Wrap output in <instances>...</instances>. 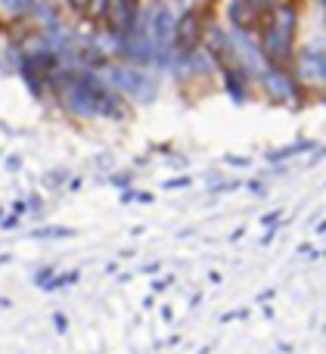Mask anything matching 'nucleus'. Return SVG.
<instances>
[{"label":"nucleus","instance_id":"1","mask_svg":"<svg viewBox=\"0 0 326 354\" xmlns=\"http://www.w3.org/2000/svg\"><path fill=\"white\" fill-rule=\"evenodd\" d=\"M296 22H298V16H296V6L292 3H280L277 10H271L265 16V22H261V28H258V47H261V53H265L267 66L286 68L289 59H296V56H292Z\"/></svg>","mask_w":326,"mask_h":354},{"label":"nucleus","instance_id":"2","mask_svg":"<svg viewBox=\"0 0 326 354\" xmlns=\"http://www.w3.org/2000/svg\"><path fill=\"white\" fill-rule=\"evenodd\" d=\"M109 81L115 91L128 93V97L140 100V103H149V100L155 97V81L149 78V75H143L137 66H112Z\"/></svg>","mask_w":326,"mask_h":354},{"label":"nucleus","instance_id":"3","mask_svg":"<svg viewBox=\"0 0 326 354\" xmlns=\"http://www.w3.org/2000/svg\"><path fill=\"white\" fill-rule=\"evenodd\" d=\"M81 75V84H84L87 97H90L93 109H97V115L103 118H124V103L118 100V91L109 84H103V81L97 78L93 72H78Z\"/></svg>","mask_w":326,"mask_h":354},{"label":"nucleus","instance_id":"4","mask_svg":"<svg viewBox=\"0 0 326 354\" xmlns=\"http://www.w3.org/2000/svg\"><path fill=\"white\" fill-rule=\"evenodd\" d=\"M258 81H261V91L267 93L271 103H280V106H298L302 103V100H298V81L292 78L286 68L267 66L265 72L258 75Z\"/></svg>","mask_w":326,"mask_h":354},{"label":"nucleus","instance_id":"5","mask_svg":"<svg viewBox=\"0 0 326 354\" xmlns=\"http://www.w3.org/2000/svg\"><path fill=\"white\" fill-rule=\"evenodd\" d=\"M118 53L124 59H131L134 66H146L155 59V44H153V31H149V16H143V22L137 25L131 35H122V50Z\"/></svg>","mask_w":326,"mask_h":354},{"label":"nucleus","instance_id":"6","mask_svg":"<svg viewBox=\"0 0 326 354\" xmlns=\"http://www.w3.org/2000/svg\"><path fill=\"white\" fill-rule=\"evenodd\" d=\"M109 25L118 35H131L137 28V19H140V0H109Z\"/></svg>","mask_w":326,"mask_h":354},{"label":"nucleus","instance_id":"7","mask_svg":"<svg viewBox=\"0 0 326 354\" xmlns=\"http://www.w3.org/2000/svg\"><path fill=\"white\" fill-rule=\"evenodd\" d=\"M227 16L230 22H233V31H252V28H261V22H265V12L255 6V0H230L227 3Z\"/></svg>","mask_w":326,"mask_h":354},{"label":"nucleus","instance_id":"8","mask_svg":"<svg viewBox=\"0 0 326 354\" xmlns=\"http://www.w3.org/2000/svg\"><path fill=\"white\" fill-rule=\"evenodd\" d=\"M199 35H202V28H199V16L196 12H184V16L178 19V31H174V44H178V50L193 53V50L199 47Z\"/></svg>","mask_w":326,"mask_h":354},{"label":"nucleus","instance_id":"9","mask_svg":"<svg viewBox=\"0 0 326 354\" xmlns=\"http://www.w3.org/2000/svg\"><path fill=\"white\" fill-rule=\"evenodd\" d=\"M221 72H224V81H227L230 100H233V103H242V100H246V75H249V68L227 66V68H221Z\"/></svg>","mask_w":326,"mask_h":354},{"label":"nucleus","instance_id":"10","mask_svg":"<svg viewBox=\"0 0 326 354\" xmlns=\"http://www.w3.org/2000/svg\"><path fill=\"white\" fill-rule=\"evenodd\" d=\"M31 3L35 0H3V10H6V16H12V12H25Z\"/></svg>","mask_w":326,"mask_h":354},{"label":"nucleus","instance_id":"11","mask_svg":"<svg viewBox=\"0 0 326 354\" xmlns=\"http://www.w3.org/2000/svg\"><path fill=\"white\" fill-rule=\"evenodd\" d=\"M72 3V10H78V12H93L90 6H97V0H68Z\"/></svg>","mask_w":326,"mask_h":354},{"label":"nucleus","instance_id":"12","mask_svg":"<svg viewBox=\"0 0 326 354\" xmlns=\"http://www.w3.org/2000/svg\"><path fill=\"white\" fill-rule=\"evenodd\" d=\"M255 6H258L261 12H271V10H277L280 6V0H255Z\"/></svg>","mask_w":326,"mask_h":354},{"label":"nucleus","instance_id":"13","mask_svg":"<svg viewBox=\"0 0 326 354\" xmlns=\"http://www.w3.org/2000/svg\"><path fill=\"white\" fill-rule=\"evenodd\" d=\"M320 3H323V6H326V0H320Z\"/></svg>","mask_w":326,"mask_h":354}]
</instances>
